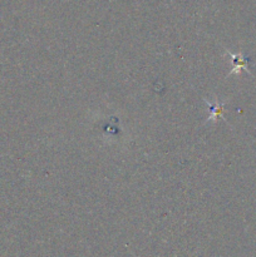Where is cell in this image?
Listing matches in <instances>:
<instances>
[{"label": "cell", "instance_id": "7a4b0ae2", "mask_svg": "<svg viewBox=\"0 0 256 257\" xmlns=\"http://www.w3.org/2000/svg\"><path fill=\"white\" fill-rule=\"evenodd\" d=\"M206 104H207L208 110H210V115L207 118V122H211V120H217L218 118L223 117V107H225V102H221L218 100V98H216L215 103L207 102L205 99Z\"/></svg>", "mask_w": 256, "mask_h": 257}, {"label": "cell", "instance_id": "6da1fadb", "mask_svg": "<svg viewBox=\"0 0 256 257\" xmlns=\"http://www.w3.org/2000/svg\"><path fill=\"white\" fill-rule=\"evenodd\" d=\"M228 57L231 58V65H232V69L230 70L228 74H240L241 70H245L248 74L251 75L250 69H248V64H250V59L247 57L242 54V53H238V54H232L231 52H227Z\"/></svg>", "mask_w": 256, "mask_h": 257}]
</instances>
